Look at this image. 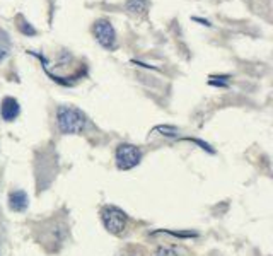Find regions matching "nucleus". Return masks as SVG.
<instances>
[{
  "mask_svg": "<svg viewBox=\"0 0 273 256\" xmlns=\"http://www.w3.org/2000/svg\"><path fill=\"white\" fill-rule=\"evenodd\" d=\"M57 125L62 133L65 135H75L80 133L87 125L86 115L77 108L72 106H60L57 110Z\"/></svg>",
  "mask_w": 273,
  "mask_h": 256,
  "instance_id": "obj_1",
  "label": "nucleus"
},
{
  "mask_svg": "<svg viewBox=\"0 0 273 256\" xmlns=\"http://www.w3.org/2000/svg\"><path fill=\"white\" fill-rule=\"evenodd\" d=\"M101 217H102L104 227L108 229L111 234H120V232H123L125 227H127L128 217L118 207H106L101 212Z\"/></svg>",
  "mask_w": 273,
  "mask_h": 256,
  "instance_id": "obj_2",
  "label": "nucleus"
},
{
  "mask_svg": "<svg viewBox=\"0 0 273 256\" xmlns=\"http://www.w3.org/2000/svg\"><path fill=\"white\" fill-rule=\"evenodd\" d=\"M142 159V150L138 147L132 145V143H122L116 149V164L120 169L128 171L140 163Z\"/></svg>",
  "mask_w": 273,
  "mask_h": 256,
  "instance_id": "obj_3",
  "label": "nucleus"
},
{
  "mask_svg": "<svg viewBox=\"0 0 273 256\" xmlns=\"http://www.w3.org/2000/svg\"><path fill=\"white\" fill-rule=\"evenodd\" d=\"M94 36H96L97 43L101 44L102 48H106V50H115L116 46V31L113 28V24H111L110 21L106 19H99L94 22Z\"/></svg>",
  "mask_w": 273,
  "mask_h": 256,
  "instance_id": "obj_4",
  "label": "nucleus"
},
{
  "mask_svg": "<svg viewBox=\"0 0 273 256\" xmlns=\"http://www.w3.org/2000/svg\"><path fill=\"white\" fill-rule=\"evenodd\" d=\"M19 103H17L14 97H6L2 101V106H0V111H2V118L6 121H12L19 116Z\"/></svg>",
  "mask_w": 273,
  "mask_h": 256,
  "instance_id": "obj_5",
  "label": "nucleus"
},
{
  "mask_svg": "<svg viewBox=\"0 0 273 256\" xmlns=\"http://www.w3.org/2000/svg\"><path fill=\"white\" fill-rule=\"evenodd\" d=\"M28 203H29V200L24 191L17 190L9 195V209L14 210V212H22V210H26Z\"/></svg>",
  "mask_w": 273,
  "mask_h": 256,
  "instance_id": "obj_6",
  "label": "nucleus"
},
{
  "mask_svg": "<svg viewBox=\"0 0 273 256\" xmlns=\"http://www.w3.org/2000/svg\"><path fill=\"white\" fill-rule=\"evenodd\" d=\"M9 50H11V39H9V34L4 29H0V62H4V58L9 55Z\"/></svg>",
  "mask_w": 273,
  "mask_h": 256,
  "instance_id": "obj_7",
  "label": "nucleus"
},
{
  "mask_svg": "<svg viewBox=\"0 0 273 256\" xmlns=\"http://www.w3.org/2000/svg\"><path fill=\"white\" fill-rule=\"evenodd\" d=\"M147 4H149V0H128L127 11L132 12V14H140L147 9Z\"/></svg>",
  "mask_w": 273,
  "mask_h": 256,
  "instance_id": "obj_8",
  "label": "nucleus"
},
{
  "mask_svg": "<svg viewBox=\"0 0 273 256\" xmlns=\"http://www.w3.org/2000/svg\"><path fill=\"white\" fill-rule=\"evenodd\" d=\"M157 132H162L160 135H166V137H178V133H180V130L176 127H169V125H166V127H157L154 128V133Z\"/></svg>",
  "mask_w": 273,
  "mask_h": 256,
  "instance_id": "obj_9",
  "label": "nucleus"
},
{
  "mask_svg": "<svg viewBox=\"0 0 273 256\" xmlns=\"http://www.w3.org/2000/svg\"><path fill=\"white\" fill-rule=\"evenodd\" d=\"M157 256H181L180 251L176 248H171V246H164L157 251Z\"/></svg>",
  "mask_w": 273,
  "mask_h": 256,
  "instance_id": "obj_10",
  "label": "nucleus"
},
{
  "mask_svg": "<svg viewBox=\"0 0 273 256\" xmlns=\"http://www.w3.org/2000/svg\"><path fill=\"white\" fill-rule=\"evenodd\" d=\"M19 29H21L22 34H29V36L36 34V29H34L33 26L29 24V22H22V24H19Z\"/></svg>",
  "mask_w": 273,
  "mask_h": 256,
  "instance_id": "obj_11",
  "label": "nucleus"
}]
</instances>
